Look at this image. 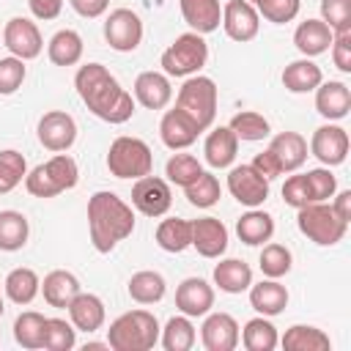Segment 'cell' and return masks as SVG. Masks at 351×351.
Wrapping results in <instances>:
<instances>
[{"label":"cell","mask_w":351,"mask_h":351,"mask_svg":"<svg viewBox=\"0 0 351 351\" xmlns=\"http://www.w3.org/2000/svg\"><path fill=\"white\" fill-rule=\"evenodd\" d=\"M74 88L85 101V107L107 123H126L134 115L132 93L121 88V82L101 63L80 66V71L74 74Z\"/></svg>","instance_id":"obj_1"},{"label":"cell","mask_w":351,"mask_h":351,"mask_svg":"<svg viewBox=\"0 0 351 351\" xmlns=\"http://www.w3.org/2000/svg\"><path fill=\"white\" fill-rule=\"evenodd\" d=\"M88 230L93 250L107 255L134 233V211L115 192H93L88 197Z\"/></svg>","instance_id":"obj_2"},{"label":"cell","mask_w":351,"mask_h":351,"mask_svg":"<svg viewBox=\"0 0 351 351\" xmlns=\"http://www.w3.org/2000/svg\"><path fill=\"white\" fill-rule=\"evenodd\" d=\"M159 321L148 310H129L118 315L107 329V346L112 351H148L159 343Z\"/></svg>","instance_id":"obj_3"},{"label":"cell","mask_w":351,"mask_h":351,"mask_svg":"<svg viewBox=\"0 0 351 351\" xmlns=\"http://www.w3.org/2000/svg\"><path fill=\"white\" fill-rule=\"evenodd\" d=\"M80 181V167L74 162V156H69L66 151L63 154H55L52 159L36 165L27 176H25V189L33 195V197H55L60 192H69L74 189Z\"/></svg>","instance_id":"obj_4"},{"label":"cell","mask_w":351,"mask_h":351,"mask_svg":"<svg viewBox=\"0 0 351 351\" xmlns=\"http://www.w3.org/2000/svg\"><path fill=\"white\" fill-rule=\"evenodd\" d=\"M217 82L211 77H203V74H192L184 80V85L178 88V96H176V107L181 112H186L203 132L214 123L217 118Z\"/></svg>","instance_id":"obj_5"},{"label":"cell","mask_w":351,"mask_h":351,"mask_svg":"<svg viewBox=\"0 0 351 351\" xmlns=\"http://www.w3.org/2000/svg\"><path fill=\"white\" fill-rule=\"evenodd\" d=\"M107 170L115 178H143L154 170V154L140 137H115L107 151Z\"/></svg>","instance_id":"obj_6"},{"label":"cell","mask_w":351,"mask_h":351,"mask_svg":"<svg viewBox=\"0 0 351 351\" xmlns=\"http://www.w3.org/2000/svg\"><path fill=\"white\" fill-rule=\"evenodd\" d=\"M208 60V44L200 33H181L176 41L162 52L159 66L167 77H192L200 74V69Z\"/></svg>","instance_id":"obj_7"},{"label":"cell","mask_w":351,"mask_h":351,"mask_svg":"<svg viewBox=\"0 0 351 351\" xmlns=\"http://www.w3.org/2000/svg\"><path fill=\"white\" fill-rule=\"evenodd\" d=\"M296 211H299L296 225L313 244L335 247L337 241H343V236L348 230V222H343L329 203H310V206H302Z\"/></svg>","instance_id":"obj_8"},{"label":"cell","mask_w":351,"mask_h":351,"mask_svg":"<svg viewBox=\"0 0 351 351\" xmlns=\"http://www.w3.org/2000/svg\"><path fill=\"white\" fill-rule=\"evenodd\" d=\"M104 41L115 52H134L143 41V19L132 8H115L104 19Z\"/></svg>","instance_id":"obj_9"},{"label":"cell","mask_w":351,"mask_h":351,"mask_svg":"<svg viewBox=\"0 0 351 351\" xmlns=\"http://www.w3.org/2000/svg\"><path fill=\"white\" fill-rule=\"evenodd\" d=\"M132 206L145 217H162L173 206V192L167 178L159 176H143L132 184Z\"/></svg>","instance_id":"obj_10"},{"label":"cell","mask_w":351,"mask_h":351,"mask_svg":"<svg viewBox=\"0 0 351 351\" xmlns=\"http://www.w3.org/2000/svg\"><path fill=\"white\" fill-rule=\"evenodd\" d=\"M3 44L5 49L19 58V60H33L41 55L44 49V38H41V30L33 19L27 16H14L5 22V30H3Z\"/></svg>","instance_id":"obj_11"},{"label":"cell","mask_w":351,"mask_h":351,"mask_svg":"<svg viewBox=\"0 0 351 351\" xmlns=\"http://www.w3.org/2000/svg\"><path fill=\"white\" fill-rule=\"evenodd\" d=\"M38 143L47 148V151H55V154H63L74 145L77 140V121L66 112V110H49L41 115L38 121Z\"/></svg>","instance_id":"obj_12"},{"label":"cell","mask_w":351,"mask_h":351,"mask_svg":"<svg viewBox=\"0 0 351 351\" xmlns=\"http://www.w3.org/2000/svg\"><path fill=\"white\" fill-rule=\"evenodd\" d=\"M348 132L337 123H324L313 132L310 137V154L324 165V167H337L348 156Z\"/></svg>","instance_id":"obj_13"},{"label":"cell","mask_w":351,"mask_h":351,"mask_svg":"<svg viewBox=\"0 0 351 351\" xmlns=\"http://www.w3.org/2000/svg\"><path fill=\"white\" fill-rule=\"evenodd\" d=\"M228 192L247 208H258L269 197V181L252 165H236L228 173Z\"/></svg>","instance_id":"obj_14"},{"label":"cell","mask_w":351,"mask_h":351,"mask_svg":"<svg viewBox=\"0 0 351 351\" xmlns=\"http://www.w3.org/2000/svg\"><path fill=\"white\" fill-rule=\"evenodd\" d=\"M222 30L228 38L244 44V41H252L261 30V14L252 3L247 0H228L222 5Z\"/></svg>","instance_id":"obj_15"},{"label":"cell","mask_w":351,"mask_h":351,"mask_svg":"<svg viewBox=\"0 0 351 351\" xmlns=\"http://www.w3.org/2000/svg\"><path fill=\"white\" fill-rule=\"evenodd\" d=\"M200 340L206 351H233L239 346V324L230 313H206L200 326Z\"/></svg>","instance_id":"obj_16"},{"label":"cell","mask_w":351,"mask_h":351,"mask_svg":"<svg viewBox=\"0 0 351 351\" xmlns=\"http://www.w3.org/2000/svg\"><path fill=\"white\" fill-rule=\"evenodd\" d=\"M200 132H203V129H200L186 112H181L178 107L167 110V112L162 115V121H159V137H162V143H165L170 151H184V148H189V145L197 140Z\"/></svg>","instance_id":"obj_17"},{"label":"cell","mask_w":351,"mask_h":351,"mask_svg":"<svg viewBox=\"0 0 351 351\" xmlns=\"http://www.w3.org/2000/svg\"><path fill=\"white\" fill-rule=\"evenodd\" d=\"M192 247L203 258H222L228 250V228L217 217H200L192 222Z\"/></svg>","instance_id":"obj_18"},{"label":"cell","mask_w":351,"mask_h":351,"mask_svg":"<svg viewBox=\"0 0 351 351\" xmlns=\"http://www.w3.org/2000/svg\"><path fill=\"white\" fill-rule=\"evenodd\" d=\"M176 307L189 318H200L214 307V288L203 277H186L176 288Z\"/></svg>","instance_id":"obj_19"},{"label":"cell","mask_w":351,"mask_h":351,"mask_svg":"<svg viewBox=\"0 0 351 351\" xmlns=\"http://www.w3.org/2000/svg\"><path fill=\"white\" fill-rule=\"evenodd\" d=\"M134 99L145 110H165L173 99V85L165 71H140L134 80Z\"/></svg>","instance_id":"obj_20"},{"label":"cell","mask_w":351,"mask_h":351,"mask_svg":"<svg viewBox=\"0 0 351 351\" xmlns=\"http://www.w3.org/2000/svg\"><path fill=\"white\" fill-rule=\"evenodd\" d=\"M315 110L326 121H343L351 112V90L340 80L321 82L315 88Z\"/></svg>","instance_id":"obj_21"},{"label":"cell","mask_w":351,"mask_h":351,"mask_svg":"<svg viewBox=\"0 0 351 351\" xmlns=\"http://www.w3.org/2000/svg\"><path fill=\"white\" fill-rule=\"evenodd\" d=\"M69 318L74 324L77 332H96L104 326V318H107V310H104V302L96 296V293H77L71 302H69Z\"/></svg>","instance_id":"obj_22"},{"label":"cell","mask_w":351,"mask_h":351,"mask_svg":"<svg viewBox=\"0 0 351 351\" xmlns=\"http://www.w3.org/2000/svg\"><path fill=\"white\" fill-rule=\"evenodd\" d=\"M250 304L255 313L271 318V315H280L285 307H288V288L280 282V280H261V282H252L250 288Z\"/></svg>","instance_id":"obj_23"},{"label":"cell","mask_w":351,"mask_h":351,"mask_svg":"<svg viewBox=\"0 0 351 351\" xmlns=\"http://www.w3.org/2000/svg\"><path fill=\"white\" fill-rule=\"evenodd\" d=\"M236 154H239V137L230 132V126H217L208 132V137L203 143V156H206L208 167L225 170L233 165Z\"/></svg>","instance_id":"obj_24"},{"label":"cell","mask_w":351,"mask_h":351,"mask_svg":"<svg viewBox=\"0 0 351 351\" xmlns=\"http://www.w3.org/2000/svg\"><path fill=\"white\" fill-rule=\"evenodd\" d=\"M181 16L189 25L192 33H214L222 22V5L219 0H178Z\"/></svg>","instance_id":"obj_25"},{"label":"cell","mask_w":351,"mask_h":351,"mask_svg":"<svg viewBox=\"0 0 351 351\" xmlns=\"http://www.w3.org/2000/svg\"><path fill=\"white\" fill-rule=\"evenodd\" d=\"M332 30L321 19H304L293 30V44L302 52V58H318L332 47Z\"/></svg>","instance_id":"obj_26"},{"label":"cell","mask_w":351,"mask_h":351,"mask_svg":"<svg viewBox=\"0 0 351 351\" xmlns=\"http://www.w3.org/2000/svg\"><path fill=\"white\" fill-rule=\"evenodd\" d=\"M269 148L277 156L282 173H296L307 162V140L299 132H280V134H274Z\"/></svg>","instance_id":"obj_27"},{"label":"cell","mask_w":351,"mask_h":351,"mask_svg":"<svg viewBox=\"0 0 351 351\" xmlns=\"http://www.w3.org/2000/svg\"><path fill=\"white\" fill-rule=\"evenodd\" d=\"M280 80H282L285 90H291V93H313L324 82V71H321V66H315L313 58H299L282 69Z\"/></svg>","instance_id":"obj_28"},{"label":"cell","mask_w":351,"mask_h":351,"mask_svg":"<svg viewBox=\"0 0 351 351\" xmlns=\"http://www.w3.org/2000/svg\"><path fill=\"white\" fill-rule=\"evenodd\" d=\"M236 236L247 247H261L274 236V217L261 208H250L247 214L239 217L236 222Z\"/></svg>","instance_id":"obj_29"},{"label":"cell","mask_w":351,"mask_h":351,"mask_svg":"<svg viewBox=\"0 0 351 351\" xmlns=\"http://www.w3.org/2000/svg\"><path fill=\"white\" fill-rule=\"evenodd\" d=\"M41 293H44V302H47L49 307L66 310L69 302L80 293V280H77L71 271H66V269H55V271H49V274L44 277Z\"/></svg>","instance_id":"obj_30"},{"label":"cell","mask_w":351,"mask_h":351,"mask_svg":"<svg viewBox=\"0 0 351 351\" xmlns=\"http://www.w3.org/2000/svg\"><path fill=\"white\" fill-rule=\"evenodd\" d=\"M285 351H329L332 340L324 329L310 324H293L285 329V335L277 340Z\"/></svg>","instance_id":"obj_31"},{"label":"cell","mask_w":351,"mask_h":351,"mask_svg":"<svg viewBox=\"0 0 351 351\" xmlns=\"http://www.w3.org/2000/svg\"><path fill=\"white\" fill-rule=\"evenodd\" d=\"M214 285L225 293H244L252 285V269L250 263L239 258H225L214 266Z\"/></svg>","instance_id":"obj_32"},{"label":"cell","mask_w":351,"mask_h":351,"mask_svg":"<svg viewBox=\"0 0 351 351\" xmlns=\"http://www.w3.org/2000/svg\"><path fill=\"white\" fill-rule=\"evenodd\" d=\"M82 36L71 27L66 30H58L49 44H47V58L55 63V66H77L82 60Z\"/></svg>","instance_id":"obj_33"},{"label":"cell","mask_w":351,"mask_h":351,"mask_svg":"<svg viewBox=\"0 0 351 351\" xmlns=\"http://www.w3.org/2000/svg\"><path fill=\"white\" fill-rule=\"evenodd\" d=\"M126 291L129 296L137 302V304H156L165 299V291H167V282L159 271H151V269H143V271H134L126 282Z\"/></svg>","instance_id":"obj_34"},{"label":"cell","mask_w":351,"mask_h":351,"mask_svg":"<svg viewBox=\"0 0 351 351\" xmlns=\"http://www.w3.org/2000/svg\"><path fill=\"white\" fill-rule=\"evenodd\" d=\"M41 293V280L33 269L27 266H16L5 274V296L14 302V304H30L36 296Z\"/></svg>","instance_id":"obj_35"},{"label":"cell","mask_w":351,"mask_h":351,"mask_svg":"<svg viewBox=\"0 0 351 351\" xmlns=\"http://www.w3.org/2000/svg\"><path fill=\"white\" fill-rule=\"evenodd\" d=\"M239 340L247 351H271V348H277L280 335H277V326L266 315H258L244 324V329L239 332Z\"/></svg>","instance_id":"obj_36"},{"label":"cell","mask_w":351,"mask_h":351,"mask_svg":"<svg viewBox=\"0 0 351 351\" xmlns=\"http://www.w3.org/2000/svg\"><path fill=\"white\" fill-rule=\"evenodd\" d=\"M27 236H30V225L22 211H14V208L0 211V250L3 252L22 250L27 244Z\"/></svg>","instance_id":"obj_37"},{"label":"cell","mask_w":351,"mask_h":351,"mask_svg":"<svg viewBox=\"0 0 351 351\" xmlns=\"http://www.w3.org/2000/svg\"><path fill=\"white\" fill-rule=\"evenodd\" d=\"M156 244L165 252H184L186 247H192V222L181 217L162 219L156 225Z\"/></svg>","instance_id":"obj_38"},{"label":"cell","mask_w":351,"mask_h":351,"mask_svg":"<svg viewBox=\"0 0 351 351\" xmlns=\"http://www.w3.org/2000/svg\"><path fill=\"white\" fill-rule=\"evenodd\" d=\"M159 340L165 346V351H189L197 340V332H195V324L189 315H173L165 329L159 332Z\"/></svg>","instance_id":"obj_39"},{"label":"cell","mask_w":351,"mask_h":351,"mask_svg":"<svg viewBox=\"0 0 351 351\" xmlns=\"http://www.w3.org/2000/svg\"><path fill=\"white\" fill-rule=\"evenodd\" d=\"M44 326H47V318L36 310H25L16 315L14 321V340L27 348V351H36V348H44Z\"/></svg>","instance_id":"obj_40"},{"label":"cell","mask_w":351,"mask_h":351,"mask_svg":"<svg viewBox=\"0 0 351 351\" xmlns=\"http://www.w3.org/2000/svg\"><path fill=\"white\" fill-rule=\"evenodd\" d=\"M228 126H230V132H233L239 140H244V143H258V140H266V137L271 134L269 121H266L261 112H255V110H241V112H236Z\"/></svg>","instance_id":"obj_41"},{"label":"cell","mask_w":351,"mask_h":351,"mask_svg":"<svg viewBox=\"0 0 351 351\" xmlns=\"http://www.w3.org/2000/svg\"><path fill=\"white\" fill-rule=\"evenodd\" d=\"M258 266H261L263 277L280 280V277H285V274L291 271V266H293V255H291V250H288L285 244H277V241L269 239V244H263V250H261Z\"/></svg>","instance_id":"obj_42"},{"label":"cell","mask_w":351,"mask_h":351,"mask_svg":"<svg viewBox=\"0 0 351 351\" xmlns=\"http://www.w3.org/2000/svg\"><path fill=\"white\" fill-rule=\"evenodd\" d=\"M184 195H186V200H189L192 206H197V208H211V206L219 203L222 186H219V178H217L214 173H206V170H203L189 186H184Z\"/></svg>","instance_id":"obj_43"},{"label":"cell","mask_w":351,"mask_h":351,"mask_svg":"<svg viewBox=\"0 0 351 351\" xmlns=\"http://www.w3.org/2000/svg\"><path fill=\"white\" fill-rule=\"evenodd\" d=\"M27 176V162L19 151L14 148H5L0 151V195H8L14 192Z\"/></svg>","instance_id":"obj_44"},{"label":"cell","mask_w":351,"mask_h":351,"mask_svg":"<svg viewBox=\"0 0 351 351\" xmlns=\"http://www.w3.org/2000/svg\"><path fill=\"white\" fill-rule=\"evenodd\" d=\"M203 173V165L197 156L192 154H173L165 165V176H167V184H176V186H189L197 176Z\"/></svg>","instance_id":"obj_45"},{"label":"cell","mask_w":351,"mask_h":351,"mask_svg":"<svg viewBox=\"0 0 351 351\" xmlns=\"http://www.w3.org/2000/svg\"><path fill=\"white\" fill-rule=\"evenodd\" d=\"M77 346V329L66 318H47L44 326V348L47 351H71Z\"/></svg>","instance_id":"obj_46"},{"label":"cell","mask_w":351,"mask_h":351,"mask_svg":"<svg viewBox=\"0 0 351 351\" xmlns=\"http://www.w3.org/2000/svg\"><path fill=\"white\" fill-rule=\"evenodd\" d=\"M258 14L271 22V25H285V22H293L299 16V8H302V0H258L255 3Z\"/></svg>","instance_id":"obj_47"},{"label":"cell","mask_w":351,"mask_h":351,"mask_svg":"<svg viewBox=\"0 0 351 351\" xmlns=\"http://www.w3.org/2000/svg\"><path fill=\"white\" fill-rule=\"evenodd\" d=\"M304 178H307L313 203H326L329 197H335V192H337V178L332 176L329 167H313V170L304 173Z\"/></svg>","instance_id":"obj_48"},{"label":"cell","mask_w":351,"mask_h":351,"mask_svg":"<svg viewBox=\"0 0 351 351\" xmlns=\"http://www.w3.org/2000/svg\"><path fill=\"white\" fill-rule=\"evenodd\" d=\"M321 22L332 33L351 30V0H321Z\"/></svg>","instance_id":"obj_49"},{"label":"cell","mask_w":351,"mask_h":351,"mask_svg":"<svg viewBox=\"0 0 351 351\" xmlns=\"http://www.w3.org/2000/svg\"><path fill=\"white\" fill-rule=\"evenodd\" d=\"M27 77V66L25 60L8 55V58H0V96H11L22 88Z\"/></svg>","instance_id":"obj_50"},{"label":"cell","mask_w":351,"mask_h":351,"mask_svg":"<svg viewBox=\"0 0 351 351\" xmlns=\"http://www.w3.org/2000/svg\"><path fill=\"white\" fill-rule=\"evenodd\" d=\"M282 200H285L291 208H302V206H310V203H313L304 173H296V176L285 178V184H282Z\"/></svg>","instance_id":"obj_51"},{"label":"cell","mask_w":351,"mask_h":351,"mask_svg":"<svg viewBox=\"0 0 351 351\" xmlns=\"http://www.w3.org/2000/svg\"><path fill=\"white\" fill-rule=\"evenodd\" d=\"M332 60L343 74H351V30L332 36Z\"/></svg>","instance_id":"obj_52"},{"label":"cell","mask_w":351,"mask_h":351,"mask_svg":"<svg viewBox=\"0 0 351 351\" xmlns=\"http://www.w3.org/2000/svg\"><path fill=\"white\" fill-rule=\"evenodd\" d=\"M252 167H255V173H261L266 181H271V178H277V176H282V167H280V162H277V156L271 154V148H266V151H261V154H255V159L250 162Z\"/></svg>","instance_id":"obj_53"},{"label":"cell","mask_w":351,"mask_h":351,"mask_svg":"<svg viewBox=\"0 0 351 351\" xmlns=\"http://www.w3.org/2000/svg\"><path fill=\"white\" fill-rule=\"evenodd\" d=\"M27 5H30V14L36 19H44V22L58 19L63 11V0H27Z\"/></svg>","instance_id":"obj_54"},{"label":"cell","mask_w":351,"mask_h":351,"mask_svg":"<svg viewBox=\"0 0 351 351\" xmlns=\"http://www.w3.org/2000/svg\"><path fill=\"white\" fill-rule=\"evenodd\" d=\"M69 5H71L80 16L96 19V16H101V14L110 8V0H69Z\"/></svg>","instance_id":"obj_55"},{"label":"cell","mask_w":351,"mask_h":351,"mask_svg":"<svg viewBox=\"0 0 351 351\" xmlns=\"http://www.w3.org/2000/svg\"><path fill=\"white\" fill-rule=\"evenodd\" d=\"M329 206L335 208V214H337L343 222H351V189H343V192H337L335 203H329Z\"/></svg>","instance_id":"obj_56"},{"label":"cell","mask_w":351,"mask_h":351,"mask_svg":"<svg viewBox=\"0 0 351 351\" xmlns=\"http://www.w3.org/2000/svg\"><path fill=\"white\" fill-rule=\"evenodd\" d=\"M5 313V304H3V296H0V315Z\"/></svg>","instance_id":"obj_57"},{"label":"cell","mask_w":351,"mask_h":351,"mask_svg":"<svg viewBox=\"0 0 351 351\" xmlns=\"http://www.w3.org/2000/svg\"><path fill=\"white\" fill-rule=\"evenodd\" d=\"M247 3H252V5H255V3H258V0H247Z\"/></svg>","instance_id":"obj_58"}]
</instances>
